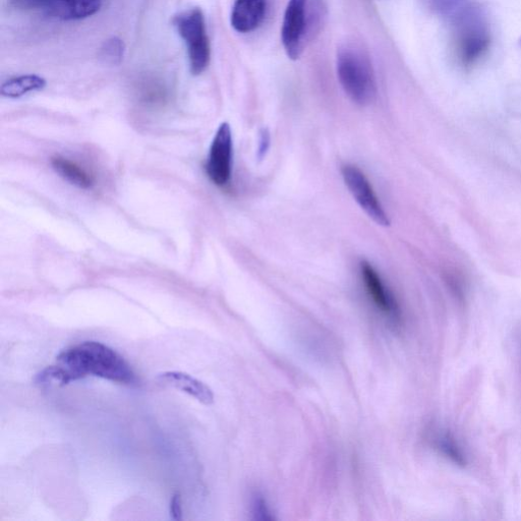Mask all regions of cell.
<instances>
[{"mask_svg":"<svg viewBox=\"0 0 521 521\" xmlns=\"http://www.w3.org/2000/svg\"><path fill=\"white\" fill-rule=\"evenodd\" d=\"M51 165L62 178L78 188L88 190L95 185V177L92 173L69 158L52 157Z\"/></svg>","mask_w":521,"mask_h":521,"instance_id":"obj_12","label":"cell"},{"mask_svg":"<svg viewBox=\"0 0 521 521\" xmlns=\"http://www.w3.org/2000/svg\"><path fill=\"white\" fill-rule=\"evenodd\" d=\"M173 24L186 44L192 74H203L210 64L211 46L202 11L193 9L182 13Z\"/></svg>","mask_w":521,"mask_h":521,"instance_id":"obj_4","label":"cell"},{"mask_svg":"<svg viewBox=\"0 0 521 521\" xmlns=\"http://www.w3.org/2000/svg\"><path fill=\"white\" fill-rule=\"evenodd\" d=\"M425 7L434 15L451 20L470 0H423Z\"/></svg>","mask_w":521,"mask_h":521,"instance_id":"obj_15","label":"cell"},{"mask_svg":"<svg viewBox=\"0 0 521 521\" xmlns=\"http://www.w3.org/2000/svg\"><path fill=\"white\" fill-rule=\"evenodd\" d=\"M270 146V133L267 129H263L260 132V138H259V149H258V158L262 160L269 149Z\"/></svg>","mask_w":521,"mask_h":521,"instance_id":"obj_20","label":"cell"},{"mask_svg":"<svg viewBox=\"0 0 521 521\" xmlns=\"http://www.w3.org/2000/svg\"><path fill=\"white\" fill-rule=\"evenodd\" d=\"M337 76L349 98L358 105L371 104L377 95V84L368 54L359 46L345 45L337 54Z\"/></svg>","mask_w":521,"mask_h":521,"instance_id":"obj_3","label":"cell"},{"mask_svg":"<svg viewBox=\"0 0 521 521\" xmlns=\"http://www.w3.org/2000/svg\"><path fill=\"white\" fill-rule=\"evenodd\" d=\"M267 0H236L231 11V26L243 34L258 29L265 19Z\"/></svg>","mask_w":521,"mask_h":521,"instance_id":"obj_9","label":"cell"},{"mask_svg":"<svg viewBox=\"0 0 521 521\" xmlns=\"http://www.w3.org/2000/svg\"><path fill=\"white\" fill-rule=\"evenodd\" d=\"M342 178L347 189L361 208L377 224L389 226L388 215L384 211L365 173L356 165L346 164L341 168Z\"/></svg>","mask_w":521,"mask_h":521,"instance_id":"obj_7","label":"cell"},{"mask_svg":"<svg viewBox=\"0 0 521 521\" xmlns=\"http://www.w3.org/2000/svg\"><path fill=\"white\" fill-rule=\"evenodd\" d=\"M233 155V134L230 126L223 123L215 134L206 163L207 176L215 186L222 188L229 184Z\"/></svg>","mask_w":521,"mask_h":521,"instance_id":"obj_6","label":"cell"},{"mask_svg":"<svg viewBox=\"0 0 521 521\" xmlns=\"http://www.w3.org/2000/svg\"><path fill=\"white\" fill-rule=\"evenodd\" d=\"M46 86V81L37 75L20 76L6 81L3 86L2 95L8 98H19L28 93L40 91Z\"/></svg>","mask_w":521,"mask_h":521,"instance_id":"obj_13","label":"cell"},{"mask_svg":"<svg viewBox=\"0 0 521 521\" xmlns=\"http://www.w3.org/2000/svg\"><path fill=\"white\" fill-rule=\"evenodd\" d=\"M435 447L447 459L459 467H466L468 458L462 447L450 433H440L435 438Z\"/></svg>","mask_w":521,"mask_h":521,"instance_id":"obj_14","label":"cell"},{"mask_svg":"<svg viewBox=\"0 0 521 521\" xmlns=\"http://www.w3.org/2000/svg\"><path fill=\"white\" fill-rule=\"evenodd\" d=\"M66 384L95 376L121 384L135 381V373L125 359L107 345L87 341L64 351L56 358Z\"/></svg>","mask_w":521,"mask_h":521,"instance_id":"obj_1","label":"cell"},{"mask_svg":"<svg viewBox=\"0 0 521 521\" xmlns=\"http://www.w3.org/2000/svg\"><path fill=\"white\" fill-rule=\"evenodd\" d=\"M452 52L456 64L465 70L482 63L491 47V30L484 10L470 3L451 20Z\"/></svg>","mask_w":521,"mask_h":521,"instance_id":"obj_2","label":"cell"},{"mask_svg":"<svg viewBox=\"0 0 521 521\" xmlns=\"http://www.w3.org/2000/svg\"><path fill=\"white\" fill-rule=\"evenodd\" d=\"M309 28V0H289L281 29L282 44L289 59H300Z\"/></svg>","mask_w":521,"mask_h":521,"instance_id":"obj_5","label":"cell"},{"mask_svg":"<svg viewBox=\"0 0 521 521\" xmlns=\"http://www.w3.org/2000/svg\"><path fill=\"white\" fill-rule=\"evenodd\" d=\"M102 0H51L46 13L63 21H79L94 16Z\"/></svg>","mask_w":521,"mask_h":521,"instance_id":"obj_10","label":"cell"},{"mask_svg":"<svg viewBox=\"0 0 521 521\" xmlns=\"http://www.w3.org/2000/svg\"><path fill=\"white\" fill-rule=\"evenodd\" d=\"M12 4L23 10H44L45 12L51 4V0H11Z\"/></svg>","mask_w":521,"mask_h":521,"instance_id":"obj_18","label":"cell"},{"mask_svg":"<svg viewBox=\"0 0 521 521\" xmlns=\"http://www.w3.org/2000/svg\"><path fill=\"white\" fill-rule=\"evenodd\" d=\"M125 56V44L122 39L113 37L108 39L100 50L101 59L109 65H120Z\"/></svg>","mask_w":521,"mask_h":521,"instance_id":"obj_16","label":"cell"},{"mask_svg":"<svg viewBox=\"0 0 521 521\" xmlns=\"http://www.w3.org/2000/svg\"><path fill=\"white\" fill-rule=\"evenodd\" d=\"M362 277L367 292L376 307L394 321L400 320V310L396 300L382 282L380 275L367 261L361 264Z\"/></svg>","mask_w":521,"mask_h":521,"instance_id":"obj_8","label":"cell"},{"mask_svg":"<svg viewBox=\"0 0 521 521\" xmlns=\"http://www.w3.org/2000/svg\"><path fill=\"white\" fill-rule=\"evenodd\" d=\"M158 380L168 386L182 390L203 404L209 405L214 401L212 390L200 380L182 372H166Z\"/></svg>","mask_w":521,"mask_h":521,"instance_id":"obj_11","label":"cell"},{"mask_svg":"<svg viewBox=\"0 0 521 521\" xmlns=\"http://www.w3.org/2000/svg\"><path fill=\"white\" fill-rule=\"evenodd\" d=\"M170 515L173 520L183 519L182 498L180 493L173 495L170 502Z\"/></svg>","mask_w":521,"mask_h":521,"instance_id":"obj_19","label":"cell"},{"mask_svg":"<svg viewBox=\"0 0 521 521\" xmlns=\"http://www.w3.org/2000/svg\"><path fill=\"white\" fill-rule=\"evenodd\" d=\"M253 514L259 520H271L273 516L263 496L255 495L252 503Z\"/></svg>","mask_w":521,"mask_h":521,"instance_id":"obj_17","label":"cell"}]
</instances>
